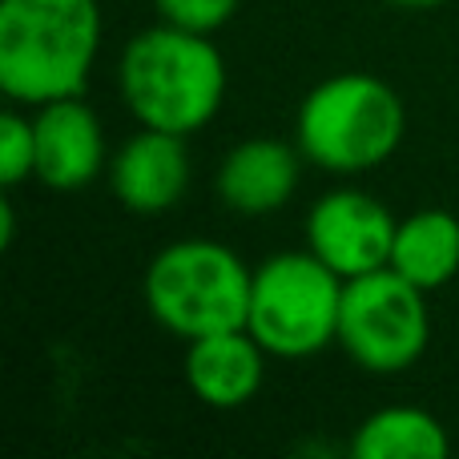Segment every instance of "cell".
Here are the masks:
<instances>
[{
    "instance_id": "cell-6",
    "label": "cell",
    "mask_w": 459,
    "mask_h": 459,
    "mask_svg": "<svg viewBox=\"0 0 459 459\" xmlns=\"http://www.w3.org/2000/svg\"><path fill=\"white\" fill-rule=\"evenodd\" d=\"M428 290L391 266L347 278L339 315V347L367 375H403L428 355Z\"/></svg>"
},
{
    "instance_id": "cell-13",
    "label": "cell",
    "mask_w": 459,
    "mask_h": 459,
    "mask_svg": "<svg viewBox=\"0 0 459 459\" xmlns=\"http://www.w3.org/2000/svg\"><path fill=\"white\" fill-rule=\"evenodd\" d=\"M452 452L447 428L428 407L395 403L371 411L351 436L355 459H444Z\"/></svg>"
},
{
    "instance_id": "cell-7",
    "label": "cell",
    "mask_w": 459,
    "mask_h": 459,
    "mask_svg": "<svg viewBox=\"0 0 459 459\" xmlns=\"http://www.w3.org/2000/svg\"><path fill=\"white\" fill-rule=\"evenodd\" d=\"M395 230L399 218L359 186L326 190L323 198H315L302 222L307 250L318 254L339 278H359L387 266Z\"/></svg>"
},
{
    "instance_id": "cell-9",
    "label": "cell",
    "mask_w": 459,
    "mask_h": 459,
    "mask_svg": "<svg viewBox=\"0 0 459 459\" xmlns=\"http://www.w3.org/2000/svg\"><path fill=\"white\" fill-rule=\"evenodd\" d=\"M32 134H37V169H32V178L48 190H85L109 169L105 126L93 105H85L81 97L37 105Z\"/></svg>"
},
{
    "instance_id": "cell-4",
    "label": "cell",
    "mask_w": 459,
    "mask_h": 459,
    "mask_svg": "<svg viewBox=\"0 0 459 459\" xmlns=\"http://www.w3.org/2000/svg\"><path fill=\"white\" fill-rule=\"evenodd\" d=\"M254 266L214 238H182L161 246L142 278L150 318L174 339L194 342L202 334L238 331L250 315Z\"/></svg>"
},
{
    "instance_id": "cell-11",
    "label": "cell",
    "mask_w": 459,
    "mask_h": 459,
    "mask_svg": "<svg viewBox=\"0 0 459 459\" xmlns=\"http://www.w3.org/2000/svg\"><path fill=\"white\" fill-rule=\"evenodd\" d=\"M266 347L246 326H238V331L202 334V339L186 342L182 375L202 407L238 411V407L254 403V395L266 383Z\"/></svg>"
},
{
    "instance_id": "cell-17",
    "label": "cell",
    "mask_w": 459,
    "mask_h": 459,
    "mask_svg": "<svg viewBox=\"0 0 459 459\" xmlns=\"http://www.w3.org/2000/svg\"><path fill=\"white\" fill-rule=\"evenodd\" d=\"M387 4H395V8H439L444 0H387Z\"/></svg>"
},
{
    "instance_id": "cell-10",
    "label": "cell",
    "mask_w": 459,
    "mask_h": 459,
    "mask_svg": "<svg viewBox=\"0 0 459 459\" xmlns=\"http://www.w3.org/2000/svg\"><path fill=\"white\" fill-rule=\"evenodd\" d=\"M302 150L282 137H246L218 161L214 190L226 210L242 218L278 214L302 182Z\"/></svg>"
},
{
    "instance_id": "cell-2",
    "label": "cell",
    "mask_w": 459,
    "mask_h": 459,
    "mask_svg": "<svg viewBox=\"0 0 459 459\" xmlns=\"http://www.w3.org/2000/svg\"><path fill=\"white\" fill-rule=\"evenodd\" d=\"M97 0H0V89L16 105L81 97L101 53Z\"/></svg>"
},
{
    "instance_id": "cell-1",
    "label": "cell",
    "mask_w": 459,
    "mask_h": 459,
    "mask_svg": "<svg viewBox=\"0 0 459 459\" xmlns=\"http://www.w3.org/2000/svg\"><path fill=\"white\" fill-rule=\"evenodd\" d=\"M226 85V56L210 32L158 21L121 48L117 93L137 126L194 137L218 117Z\"/></svg>"
},
{
    "instance_id": "cell-14",
    "label": "cell",
    "mask_w": 459,
    "mask_h": 459,
    "mask_svg": "<svg viewBox=\"0 0 459 459\" xmlns=\"http://www.w3.org/2000/svg\"><path fill=\"white\" fill-rule=\"evenodd\" d=\"M37 169V134H32V117H24L21 109H8L0 117V186L29 182Z\"/></svg>"
},
{
    "instance_id": "cell-12",
    "label": "cell",
    "mask_w": 459,
    "mask_h": 459,
    "mask_svg": "<svg viewBox=\"0 0 459 459\" xmlns=\"http://www.w3.org/2000/svg\"><path fill=\"white\" fill-rule=\"evenodd\" d=\"M387 266L428 294L447 286L459 274V218L436 206L399 218Z\"/></svg>"
},
{
    "instance_id": "cell-5",
    "label": "cell",
    "mask_w": 459,
    "mask_h": 459,
    "mask_svg": "<svg viewBox=\"0 0 459 459\" xmlns=\"http://www.w3.org/2000/svg\"><path fill=\"white\" fill-rule=\"evenodd\" d=\"M347 278L318 254L278 250L254 266L246 331L270 359H310L339 342V315Z\"/></svg>"
},
{
    "instance_id": "cell-8",
    "label": "cell",
    "mask_w": 459,
    "mask_h": 459,
    "mask_svg": "<svg viewBox=\"0 0 459 459\" xmlns=\"http://www.w3.org/2000/svg\"><path fill=\"white\" fill-rule=\"evenodd\" d=\"M190 145H186L182 134H166V129H150L137 126L134 137L113 150L109 158V190L129 214H166L190 190Z\"/></svg>"
},
{
    "instance_id": "cell-15",
    "label": "cell",
    "mask_w": 459,
    "mask_h": 459,
    "mask_svg": "<svg viewBox=\"0 0 459 459\" xmlns=\"http://www.w3.org/2000/svg\"><path fill=\"white\" fill-rule=\"evenodd\" d=\"M238 4H242V0H153L158 21L182 24V29H194V32H210V37H214L222 24L234 21Z\"/></svg>"
},
{
    "instance_id": "cell-3",
    "label": "cell",
    "mask_w": 459,
    "mask_h": 459,
    "mask_svg": "<svg viewBox=\"0 0 459 459\" xmlns=\"http://www.w3.org/2000/svg\"><path fill=\"white\" fill-rule=\"evenodd\" d=\"M407 134L403 97L375 73H334L302 97L294 145L307 166L334 178H359L395 158Z\"/></svg>"
},
{
    "instance_id": "cell-16",
    "label": "cell",
    "mask_w": 459,
    "mask_h": 459,
    "mask_svg": "<svg viewBox=\"0 0 459 459\" xmlns=\"http://www.w3.org/2000/svg\"><path fill=\"white\" fill-rule=\"evenodd\" d=\"M16 242V206L13 198L0 202V250H8V246Z\"/></svg>"
}]
</instances>
